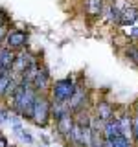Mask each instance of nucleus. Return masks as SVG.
<instances>
[{"mask_svg":"<svg viewBox=\"0 0 138 147\" xmlns=\"http://www.w3.org/2000/svg\"><path fill=\"white\" fill-rule=\"evenodd\" d=\"M35 98H37V90L30 83H20V85L17 86V90H15V94L11 96V99H13V109L17 110L18 116L31 118Z\"/></svg>","mask_w":138,"mask_h":147,"instance_id":"nucleus-1","label":"nucleus"},{"mask_svg":"<svg viewBox=\"0 0 138 147\" xmlns=\"http://www.w3.org/2000/svg\"><path fill=\"white\" fill-rule=\"evenodd\" d=\"M77 85L72 77H64V79H59L53 83L52 86V96H53V101H59V103H68L70 98L74 96Z\"/></svg>","mask_w":138,"mask_h":147,"instance_id":"nucleus-2","label":"nucleus"},{"mask_svg":"<svg viewBox=\"0 0 138 147\" xmlns=\"http://www.w3.org/2000/svg\"><path fill=\"white\" fill-rule=\"evenodd\" d=\"M50 118H52V103H50L43 94L41 96L37 94L35 103H33V110H31V119H33V123L44 127Z\"/></svg>","mask_w":138,"mask_h":147,"instance_id":"nucleus-3","label":"nucleus"},{"mask_svg":"<svg viewBox=\"0 0 138 147\" xmlns=\"http://www.w3.org/2000/svg\"><path fill=\"white\" fill-rule=\"evenodd\" d=\"M87 103H89V90H87L85 86L77 85L74 96L70 98V101H68V109H70L72 114H77V112H81V110H85Z\"/></svg>","mask_w":138,"mask_h":147,"instance_id":"nucleus-4","label":"nucleus"},{"mask_svg":"<svg viewBox=\"0 0 138 147\" xmlns=\"http://www.w3.org/2000/svg\"><path fill=\"white\" fill-rule=\"evenodd\" d=\"M31 86L37 90V92H44L46 88L50 86V72L46 66H39L35 72V77L31 81Z\"/></svg>","mask_w":138,"mask_h":147,"instance_id":"nucleus-5","label":"nucleus"},{"mask_svg":"<svg viewBox=\"0 0 138 147\" xmlns=\"http://www.w3.org/2000/svg\"><path fill=\"white\" fill-rule=\"evenodd\" d=\"M26 42H28V35L24 33V31H20V30L9 31L7 37H6V46H7V48H11V50H20V48H24Z\"/></svg>","mask_w":138,"mask_h":147,"instance_id":"nucleus-6","label":"nucleus"},{"mask_svg":"<svg viewBox=\"0 0 138 147\" xmlns=\"http://www.w3.org/2000/svg\"><path fill=\"white\" fill-rule=\"evenodd\" d=\"M17 53L15 50L11 48H0V70L2 72H11L13 70V64H15Z\"/></svg>","mask_w":138,"mask_h":147,"instance_id":"nucleus-7","label":"nucleus"},{"mask_svg":"<svg viewBox=\"0 0 138 147\" xmlns=\"http://www.w3.org/2000/svg\"><path fill=\"white\" fill-rule=\"evenodd\" d=\"M118 118V123H120V131H122V134L127 138V140L135 142V129H133V116H129V114H120Z\"/></svg>","mask_w":138,"mask_h":147,"instance_id":"nucleus-8","label":"nucleus"},{"mask_svg":"<svg viewBox=\"0 0 138 147\" xmlns=\"http://www.w3.org/2000/svg\"><path fill=\"white\" fill-rule=\"evenodd\" d=\"M94 116H98L101 121H109V119L116 118V114H114V107L110 103H107V101H99L98 105H96V114Z\"/></svg>","mask_w":138,"mask_h":147,"instance_id":"nucleus-9","label":"nucleus"},{"mask_svg":"<svg viewBox=\"0 0 138 147\" xmlns=\"http://www.w3.org/2000/svg\"><path fill=\"white\" fill-rule=\"evenodd\" d=\"M74 123H76V118H74V114H66L64 118L57 119L55 121V127H57V132L61 134L63 138H68V134H70Z\"/></svg>","mask_w":138,"mask_h":147,"instance_id":"nucleus-10","label":"nucleus"},{"mask_svg":"<svg viewBox=\"0 0 138 147\" xmlns=\"http://www.w3.org/2000/svg\"><path fill=\"white\" fill-rule=\"evenodd\" d=\"M116 136H123L122 131H120V123H118V118H112L109 121L103 123V138L105 140H112Z\"/></svg>","mask_w":138,"mask_h":147,"instance_id":"nucleus-11","label":"nucleus"},{"mask_svg":"<svg viewBox=\"0 0 138 147\" xmlns=\"http://www.w3.org/2000/svg\"><path fill=\"white\" fill-rule=\"evenodd\" d=\"M85 9H87V13H89V15L98 17V15H101V13H103L105 4H103V0H87Z\"/></svg>","mask_w":138,"mask_h":147,"instance_id":"nucleus-12","label":"nucleus"},{"mask_svg":"<svg viewBox=\"0 0 138 147\" xmlns=\"http://www.w3.org/2000/svg\"><path fill=\"white\" fill-rule=\"evenodd\" d=\"M11 79H13L11 72H2L0 70V98H2V96H7V88H9Z\"/></svg>","mask_w":138,"mask_h":147,"instance_id":"nucleus-13","label":"nucleus"},{"mask_svg":"<svg viewBox=\"0 0 138 147\" xmlns=\"http://www.w3.org/2000/svg\"><path fill=\"white\" fill-rule=\"evenodd\" d=\"M110 147H136L135 145V142H131V140H127L125 136H116V138H112V140H107Z\"/></svg>","mask_w":138,"mask_h":147,"instance_id":"nucleus-14","label":"nucleus"},{"mask_svg":"<svg viewBox=\"0 0 138 147\" xmlns=\"http://www.w3.org/2000/svg\"><path fill=\"white\" fill-rule=\"evenodd\" d=\"M125 55H127L129 61L135 63L136 66H138V48H136V46H129V48L125 50Z\"/></svg>","mask_w":138,"mask_h":147,"instance_id":"nucleus-15","label":"nucleus"},{"mask_svg":"<svg viewBox=\"0 0 138 147\" xmlns=\"http://www.w3.org/2000/svg\"><path fill=\"white\" fill-rule=\"evenodd\" d=\"M18 138H20V140L22 142H24V144H33V136H31L30 134V132H28L26 131V129H22V131L20 132H18V134H17Z\"/></svg>","mask_w":138,"mask_h":147,"instance_id":"nucleus-16","label":"nucleus"},{"mask_svg":"<svg viewBox=\"0 0 138 147\" xmlns=\"http://www.w3.org/2000/svg\"><path fill=\"white\" fill-rule=\"evenodd\" d=\"M133 129H135V145L138 147V114L133 116Z\"/></svg>","mask_w":138,"mask_h":147,"instance_id":"nucleus-17","label":"nucleus"},{"mask_svg":"<svg viewBox=\"0 0 138 147\" xmlns=\"http://www.w3.org/2000/svg\"><path fill=\"white\" fill-rule=\"evenodd\" d=\"M127 35L131 37V39H138V26H129V30H127Z\"/></svg>","mask_w":138,"mask_h":147,"instance_id":"nucleus-18","label":"nucleus"},{"mask_svg":"<svg viewBox=\"0 0 138 147\" xmlns=\"http://www.w3.org/2000/svg\"><path fill=\"white\" fill-rule=\"evenodd\" d=\"M7 33H9V31L6 30V20H0V40H2V39H6Z\"/></svg>","mask_w":138,"mask_h":147,"instance_id":"nucleus-19","label":"nucleus"},{"mask_svg":"<svg viewBox=\"0 0 138 147\" xmlns=\"http://www.w3.org/2000/svg\"><path fill=\"white\" fill-rule=\"evenodd\" d=\"M0 147H7V140L4 134H0Z\"/></svg>","mask_w":138,"mask_h":147,"instance_id":"nucleus-20","label":"nucleus"},{"mask_svg":"<svg viewBox=\"0 0 138 147\" xmlns=\"http://www.w3.org/2000/svg\"><path fill=\"white\" fill-rule=\"evenodd\" d=\"M136 114H138V101H136Z\"/></svg>","mask_w":138,"mask_h":147,"instance_id":"nucleus-21","label":"nucleus"}]
</instances>
